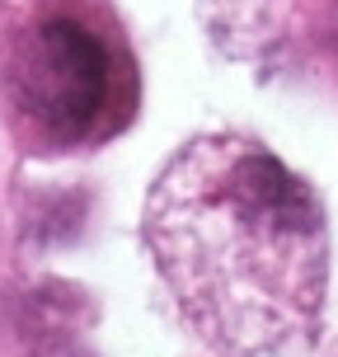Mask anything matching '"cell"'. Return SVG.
<instances>
[{"instance_id":"cell-1","label":"cell","mask_w":338,"mask_h":357,"mask_svg":"<svg viewBox=\"0 0 338 357\" xmlns=\"http://www.w3.org/2000/svg\"><path fill=\"white\" fill-rule=\"evenodd\" d=\"M164 282L212 339L272 348L315 320L329 273L320 197L249 142H193L146 216Z\"/></svg>"},{"instance_id":"cell-2","label":"cell","mask_w":338,"mask_h":357,"mask_svg":"<svg viewBox=\"0 0 338 357\" xmlns=\"http://www.w3.org/2000/svg\"><path fill=\"white\" fill-rule=\"evenodd\" d=\"M19 108L56 137H80L108 94V56L75 19H47L19 43L10 66Z\"/></svg>"}]
</instances>
